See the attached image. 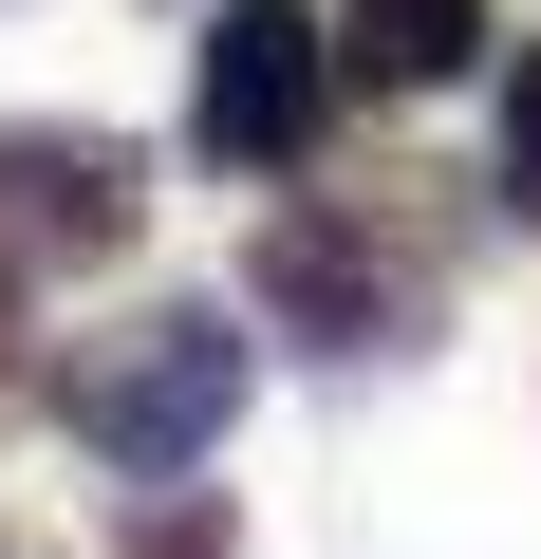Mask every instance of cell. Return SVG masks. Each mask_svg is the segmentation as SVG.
<instances>
[{"mask_svg":"<svg viewBox=\"0 0 541 559\" xmlns=\"http://www.w3.org/2000/svg\"><path fill=\"white\" fill-rule=\"evenodd\" d=\"M0 559H38V540H0Z\"/></svg>","mask_w":541,"mask_h":559,"instance_id":"obj_8","label":"cell"},{"mask_svg":"<svg viewBox=\"0 0 541 559\" xmlns=\"http://www.w3.org/2000/svg\"><path fill=\"white\" fill-rule=\"evenodd\" d=\"M113 540H131V559H224L243 522H224V503H205V485L168 466V485H131V522H113Z\"/></svg>","mask_w":541,"mask_h":559,"instance_id":"obj_6","label":"cell"},{"mask_svg":"<svg viewBox=\"0 0 541 559\" xmlns=\"http://www.w3.org/2000/svg\"><path fill=\"white\" fill-rule=\"evenodd\" d=\"M0 280H20V261H0Z\"/></svg>","mask_w":541,"mask_h":559,"instance_id":"obj_9","label":"cell"},{"mask_svg":"<svg viewBox=\"0 0 541 559\" xmlns=\"http://www.w3.org/2000/svg\"><path fill=\"white\" fill-rule=\"evenodd\" d=\"M485 57V0H337V75L355 94H448Z\"/></svg>","mask_w":541,"mask_h":559,"instance_id":"obj_5","label":"cell"},{"mask_svg":"<svg viewBox=\"0 0 541 559\" xmlns=\"http://www.w3.org/2000/svg\"><path fill=\"white\" fill-rule=\"evenodd\" d=\"M131 242H150L131 131H75V112H20V131H0V261H20V280H113Z\"/></svg>","mask_w":541,"mask_h":559,"instance_id":"obj_4","label":"cell"},{"mask_svg":"<svg viewBox=\"0 0 541 559\" xmlns=\"http://www.w3.org/2000/svg\"><path fill=\"white\" fill-rule=\"evenodd\" d=\"M243 299H261V336H299V355H411L430 336V261L392 224H355V205H261Z\"/></svg>","mask_w":541,"mask_h":559,"instance_id":"obj_3","label":"cell"},{"mask_svg":"<svg viewBox=\"0 0 541 559\" xmlns=\"http://www.w3.org/2000/svg\"><path fill=\"white\" fill-rule=\"evenodd\" d=\"M243 373H261V336H243L224 299H131L113 336L57 355V429H75L113 485H168V466H205V448L243 429Z\"/></svg>","mask_w":541,"mask_h":559,"instance_id":"obj_1","label":"cell"},{"mask_svg":"<svg viewBox=\"0 0 541 559\" xmlns=\"http://www.w3.org/2000/svg\"><path fill=\"white\" fill-rule=\"evenodd\" d=\"M337 20L318 0H205V38H187V150L243 168V187H299L318 131H337Z\"/></svg>","mask_w":541,"mask_h":559,"instance_id":"obj_2","label":"cell"},{"mask_svg":"<svg viewBox=\"0 0 541 559\" xmlns=\"http://www.w3.org/2000/svg\"><path fill=\"white\" fill-rule=\"evenodd\" d=\"M504 205L541 224V57H504Z\"/></svg>","mask_w":541,"mask_h":559,"instance_id":"obj_7","label":"cell"}]
</instances>
